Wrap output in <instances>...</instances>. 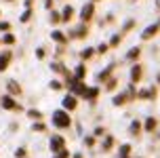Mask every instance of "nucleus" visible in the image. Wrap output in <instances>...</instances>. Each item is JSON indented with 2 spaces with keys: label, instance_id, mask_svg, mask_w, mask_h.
I'll return each instance as SVG.
<instances>
[{
  "label": "nucleus",
  "instance_id": "nucleus-1",
  "mask_svg": "<svg viewBox=\"0 0 160 158\" xmlns=\"http://www.w3.org/2000/svg\"><path fill=\"white\" fill-rule=\"evenodd\" d=\"M53 125L59 126V129H65V126L72 125V118H70V114H65L63 110H57V112H53Z\"/></svg>",
  "mask_w": 160,
  "mask_h": 158
},
{
  "label": "nucleus",
  "instance_id": "nucleus-2",
  "mask_svg": "<svg viewBox=\"0 0 160 158\" xmlns=\"http://www.w3.org/2000/svg\"><path fill=\"white\" fill-rule=\"evenodd\" d=\"M63 148H65V139L59 137V135H55V137L51 139V150L53 152H63Z\"/></svg>",
  "mask_w": 160,
  "mask_h": 158
},
{
  "label": "nucleus",
  "instance_id": "nucleus-3",
  "mask_svg": "<svg viewBox=\"0 0 160 158\" xmlns=\"http://www.w3.org/2000/svg\"><path fill=\"white\" fill-rule=\"evenodd\" d=\"M93 13H95V7H93V2H88V4H84V7H82V13H80V17H82V21H88V19L93 17Z\"/></svg>",
  "mask_w": 160,
  "mask_h": 158
},
{
  "label": "nucleus",
  "instance_id": "nucleus-4",
  "mask_svg": "<svg viewBox=\"0 0 160 158\" xmlns=\"http://www.w3.org/2000/svg\"><path fill=\"white\" fill-rule=\"evenodd\" d=\"M2 108H7V110H19V103H15L8 95L2 97Z\"/></svg>",
  "mask_w": 160,
  "mask_h": 158
},
{
  "label": "nucleus",
  "instance_id": "nucleus-5",
  "mask_svg": "<svg viewBox=\"0 0 160 158\" xmlns=\"http://www.w3.org/2000/svg\"><path fill=\"white\" fill-rule=\"evenodd\" d=\"M139 97H141V99H154V97H156V89H143V91H139Z\"/></svg>",
  "mask_w": 160,
  "mask_h": 158
},
{
  "label": "nucleus",
  "instance_id": "nucleus-6",
  "mask_svg": "<svg viewBox=\"0 0 160 158\" xmlns=\"http://www.w3.org/2000/svg\"><path fill=\"white\" fill-rule=\"evenodd\" d=\"M156 32H158V25H156V23H154V25H148V28H145V32L141 34V38H143V40L152 38V36L156 34Z\"/></svg>",
  "mask_w": 160,
  "mask_h": 158
},
{
  "label": "nucleus",
  "instance_id": "nucleus-7",
  "mask_svg": "<svg viewBox=\"0 0 160 158\" xmlns=\"http://www.w3.org/2000/svg\"><path fill=\"white\" fill-rule=\"evenodd\" d=\"M82 95H84V97H87V99H95L97 95H99V89H97V87H91V89H84V93H82Z\"/></svg>",
  "mask_w": 160,
  "mask_h": 158
},
{
  "label": "nucleus",
  "instance_id": "nucleus-8",
  "mask_svg": "<svg viewBox=\"0 0 160 158\" xmlns=\"http://www.w3.org/2000/svg\"><path fill=\"white\" fill-rule=\"evenodd\" d=\"M131 78H133V82H137V80L141 78V68H139V65H135V68L131 70Z\"/></svg>",
  "mask_w": 160,
  "mask_h": 158
},
{
  "label": "nucleus",
  "instance_id": "nucleus-9",
  "mask_svg": "<svg viewBox=\"0 0 160 158\" xmlns=\"http://www.w3.org/2000/svg\"><path fill=\"white\" fill-rule=\"evenodd\" d=\"M63 108L74 110V108H76V99H74V97H65V99H63Z\"/></svg>",
  "mask_w": 160,
  "mask_h": 158
},
{
  "label": "nucleus",
  "instance_id": "nucleus-10",
  "mask_svg": "<svg viewBox=\"0 0 160 158\" xmlns=\"http://www.w3.org/2000/svg\"><path fill=\"white\" fill-rule=\"evenodd\" d=\"M8 59H11V53H4V55L0 57V70H7V65H8Z\"/></svg>",
  "mask_w": 160,
  "mask_h": 158
},
{
  "label": "nucleus",
  "instance_id": "nucleus-11",
  "mask_svg": "<svg viewBox=\"0 0 160 158\" xmlns=\"http://www.w3.org/2000/svg\"><path fill=\"white\" fill-rule=\"evenodd\" d=\"M72 15H74V8H72V7H65V8H63V15H61V19H63V21H68V19H72Z\"/></svg>",
  "mask_w": 160,
  "mask_h": 158
},
{
  "label": "nucleus",
  "instance_id": "nucleus-12",
  "mask_svg": "<svg viewBox=\"0 0 160 158\" xmlns=\"http://www.w3.org/2000/svg\"><path fill=\"white\" fill-rule=\"evenodd\" d=\"M139 53H141V48H139V47H137V48H131V51L127 53V59H137V57H139Z\"/></svg>",
  "mask_w": 160,
  "mask_h": 158
},
{
  "label": "nucleus",
  "instance_id": "nucleus-13",
  "mask_svg": "<svg viewBox=\"0 0 160 158\" xmlns=\"http://www.w3.org/2000/svg\"><path fill=\"white\" fill-rule=\"evenodd\" d=\"M112 70H114V63H110V65H108V68H105V70L99 74V80H105L108 76H110V72H112Z\"/></svg>",
  "mask_w": 160,
  "mask_h": 158
},
{
  "label": "nucleus",
  "instance_id": "nucleus-14",
  "mask_svg": "<svg viewBox=\"0 0 160 158\" xmlns=\"http://www.w3.org/2000/svg\"><path fill=\"white\" fill-rule=\"evenodd\" d=\"M154 129H156V118H148L145 120V131H152L154 133Z\"/></svg>",
  "mask_w": 160,
  "mask_h": 158
},
{
  "label": "nucleus",
  "instance_id": "nucleus-15",
  "mask_svg": "<svg viewBox=\"0 0 160 158\" xmlns=\"http://www.w3.org/2000/svg\"><path fill=\"white\" fill-rule=\"evenodd\" d=\"M128 152H131V145H122L120 148V158H128Z\"/></svg>",
  "mask_w": 160,
  "mask_h": 158
},
{
  "label": "nucleus",
  "instance_id": "nucleus-16",
  "mask_svg": "<svg viewBox=\"0 0 160 158\" xmlns=\"http://www.w3.org/2000/svg\"><path fill=\"white\" fill-rule=\"evenodd\" d=\"M53 40H57V42H65V36L61 34V32H53Z\"/></svg>",
  "mask_w": 160,
  "mask_h": 158
},
{
  "label": "nucleus",
  "instance_id": "nucleus-17",
  "mask_svg": "<svg viewBox=\"0 0 160 158\" xmlns=\"http://www.w3.org/2000/svg\"><path fill=\"white\" fill-rule=\"evenodd\" d=\"M8 89H11V93H19V91H21V89H19V84H17V82H13V80L8 82Z\"/></svg>",
  "mask_w": 160,
  "mask_h": 158
},
{
  "label": "nucleus",
  "instance_id": "nucleus-18",
  "mask_svg": "<svg viewBox=\"0 0 160 158\" xmlns=\"http://www.w3.org/2000/svg\"><path fill=\"white\" fill-rule=\"evenodd\" d=\"M82 76H84V65H78L76 68V80H80Z\"/></svg>",
  "mask_w": 160,
  "mask_h": 158
},
{
  "label": "nucleus",
  "instance_id": "nucleus-19",
  "mask_svg": "<svg viewBox=\"0 0 160 158\" xmlns=\"http://www.w3.org/2000/svg\"><path fill=\"white\" fill-rule=\"evenodd\" d=\"M139 129H141V125H139V122L135 120V122L131 125V133H133V135H137V133H139Z\"/></svg>",
  "mask_w": 160,
  "mask_h": 158
},
{
  "label": "nucleus",
  "instance_id": "nucleus-20",
  "mask_svg": "<svg viewBox=\"0 0 160 158\" xmlns=\"http://www.w3.org/2000/svg\"><path fill=\"white\" fill-rule=\"evenodd\" d=\"M127 101V95H118L116 99H114V105H120V103H124Z\"/></svg>",
  "mask_w": 160,
  "mask_h": 158
},
{
  "label": "nucleus",
  "instance_id": "nucleus-21",
  "mask_svg": "<svg viewBox=\"0 0 160 158\" xmlns=\"http://www.w3.org/2000/svg\"><path fill=\"white\" fill-rule=\"evenodd\" d=\"M2 40H4V44H13V42H15V36H13V34H7Z\"/></svg>",
  "mask_w": 160,
  "mask_h": 158
},
{
  "label": "nucleus",
  "instance_id": "nucleus-22",
  "mask_svg": "<svg viewBox=\"0 0 160 158\" xmlns=\"http://www.w3.org/2000/svg\"><path fill=\"white\" fill-rule=\"evenodd\" d=\"M91 55H93V48H84L82 51V59H88Z\"/></svg>",
  "mask_w": 160,
  "mask_h": 158
},
{
  "label": "nucleus",
  "instance_id": "nucleus-23",
  "mask_svg": "<svg viewBox=\"0 0 160 158\" xmlns=\"http://www.w3.org/2000/svg\"><path fill=\"white\" fill-rule=\"evenodd\" d=\"M30 116H32V118H36V120H40V116H42V114H40L38 110H30Z\"/></svg>",
  "mask_w": 160,
  "mask_h": 158
},
{
  "label": "nucleus",
  "instance_id": "nucleus-24",
  "mask_svg": "<svg viewBox=\"0 0 160 158\" xmlns=\"http://www.w3.org/2000/svg\"><path fill=\"white\" fill-rule=\"evenodd\" d=\"M110 148H112V137H108L105 143H103V150H110Z\"/></svg>",
  "mask_w": 160,
  "mask_h": 158
},
{
  "label": "nucleus",
  "instance_id": "nucleus-25",
  "mask_svg": "<svg viewBox=\"0 0 160 158\" xmlns=\"http://www.w3.org/2000/svg\"><path fill=\"white\" fill-rule=\"evenodd\" d=\"M30 15H32V11H30V8H28V11H25L23 15H21V21H28V19H30Z\"/></svg>",
  "mask_w": 160,
  "mask_h": 158
},
{
  "label": "nucleus",
  "instance_id": "nucleus-26",
  "mask_svg": "<svg viewBox=\"0 0 160 158\" xmlns=\"http://www.w3.org/2000/svg\"><path fill=\"white\" fill-rule=\"evenodd\" d=\"M118 42H120V34H116V36H114V38H112V42H110V44H112V47H116Z\"/></svg>",
  "mask_w": 160,
  "mask_h": 158
},
{
  "label": "nucleus",
  "instance_id": "nucleus-27",
  "mask_svg": "<svg viewBox=\"0 0 160 158\" xmlns=\"http://www.w3.org/2000/svg\"><path fill=\"white\" fill-rule=\"evenodd\" d=\"M51 21H53V23H57V21H61V17L57 15V13H53V15H51Z\"/></svg>",
  "mask_w": 160,
  "mask_h": 158
},
{
  "label": "nucleus",
  "instance_id": "nucleus-28",
  "mask_svg": "<svg viewBox=\"0 0 160 158\" xmlns=\"http://www.w3.org/2000/svg\"><path fill=\"white\" fill-rule=\"evenodd\" d=\"M34 131H38V133H40V131H44V125H42V122H38V125H34Z\"/></svg>",
  "mask_w": 160,
  "mask_h": 158
},
{
  "label": "nucleus",
  "instance_id": "nucleus-29",
  "mask_svg": "<svg viewBox=\"0 0 160 158\" xmlns=\"http://www.w3.org/2000/svg\"><path fill=\"white\" fill-rule=\"evenodd\" d=\"M8 28H11V25H8L7 21H0V30H2V32H4V30H8Z\"/></svg>",
  "mask_w": 160,
  "mask_h": 158
},
{
  "label": "nucleus",
  "instance_id": "nucleus-30",
  "mask_svg": "<svg viewBox=\"0 0 160 158\" xmlns=\"http://www.w3.org/2000/svg\"><path fill=\"white\" fill-rule=\"evenodd\" d=\"M116 87V78H110V82H108V89H114Z\"/></svg>",
  "mask_w": 160,
  "mask_h": 158
},
{
  "label": "nucleus",
  "instance_id": "nucleus-31",
  "mask_svg": "<svg viewBox=\"0 0 160 158\" xmlns=\"http://www.w3.org/2000/svg\"><path fill=\"white\" fill-rule=\"evenodd\" d=\"M15 156H17V158H23V156H25V150H17Z\"/></svg>",
  "mask_w": 160,
  "mask_h": 158
},
{
  "label": "nucleus",
  "instance_id": "nucleus-32",
  "mask_svg": "<svg viewBox=\"0 0 160 158\" xmlns=\"http://www.w3.org/2000/svg\"><path fill=\"white\" fill-rule=\"evenodd\" d=\"M97 51H99V53H105V51H108V44H99V48H97Z\"/></svg>",
  "mask_w": 160,
  "mask_h": 158
},
{
  "label": "nucleus",
  "instance_id": "nucleus-33",
  "mask_svg": "<svg viewBox=\"0 0 160 158\" xmlns=\"http://www.w3.org/2000/svg\"><path fill=\"white\" fill-rule=\"evenodd\" d=\"M131 28H133V21H127V23H124V32L131 30Z\"/></svg>",
  "mask_w": 160,
  "mask_h": 158
},
{
  "label": "nucleus",
  "instance_id": "nucleus-34",
  "mask_svg": "<svg viewBox=\"0 0 160 158\" xmlns=\"http://www.w3.org/2000/svg\"><path fill=\"white\" fill-rule=\"evenodd\" d=\"M57 158H68V152H65V150H63V152H59V156H57Z\"/></svg>",
  "mask_w": 160,
  "mask_h": 158
},
{
  "label": "nucleus",
  "instance_id": "nucleus-35",
  "mask_svg": "<svg viewBox=\"0 0 160 158\" xmlns=\"http://www.w3.org/2000/svg\"><path fill=\"white\" fill-rule=\"evenodd\" d=\"M44 4H47V8H51V4H53V0H44Z\"/></svg>",
  "mask_w": 160,
  "mask_h": 158
},
{
  "label": "nucleus",
  "instance_id": "nucleus-36",
  "mask_svg": "<svg viewBox=\"0 0 160 158\" xmlns=\"http://www.w3.org/2000/svg\"><path fill=\"white\" fill-rule=\"evenodd\" d=\"M32 2H34V0H25V4H28V7H30V4H32Z\"/></svg>",
  "mask_w": 160,
  "mask_h": 158
},
{
  "label": "nucleus",
  "instance_id": "nucleus-37",
  "mask_svg": "<svg viewBox=\"0 0 160 158\" xmlns=\"http://www.w3.org/2000/svg\"><path fill=\"white\" fill-rule=\"evenodd\" d=\"M74 158H82V156H80V154H76V156H74Z\"/></svg>",
  "mask_w": 160,
  "mask_h": 158
},
{
  "label": "nucleus",
  "instance_id": "nucleus-38",
  "mask_svg": "<svg viewBox=\"0 0 160 158\" xmlns=\"http://www.w3.org/2000/svg\"><path fill=\"white\" fill-rule=\"evenodd\" d=\"M158 7H160V0H158Z\"/></svg>",
  "mask_w": 160,
  "mask_h": 158
}]
</instances>
